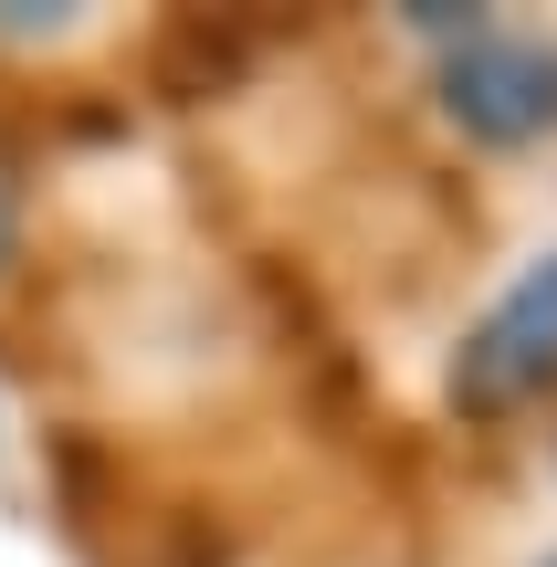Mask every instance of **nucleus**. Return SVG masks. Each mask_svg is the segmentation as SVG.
I'll return each instance as SVG.
<instances>
[{"label":"nucleus","mask_w":557,"mask_h":567,"mask_svg":"<svg viewBox=\"0 0 557 567\" xmlns=\"http://www.w3.org/2000/svg\"><path fill=\"white\" fill-rule=\"evenodd\" d=\"M63 21H74V11H32V0H0V32H11V42H32V32H42V42H53V32H63Z\"/></svg>","instance_id":"obj_3"},{"label":"nucleus","mask_w":557,"mask_h":567,"mask_svg":"<svg viewBox=\"0 0 557 567\" xmlns=\"http://www.w3.org/2000/svg\"><path fill=\"white\" fill-rule=\"evenodd\" d=\"M11 243H21V179H11V158H0V264H11Z\"/></svg>","instance_id":"obj_4"},{"label":"nucleus","mask_w":557,"mask_h":567,"mask_svg":"<svg viewBox=\"0 0 557 567\" xmlns=\"http://www.w3.org/2000/svg\"><path fill=\"white\" fill-rule=\"evenodd\" d=\"M537 567H557V557H537Z\"/></svg>","instance_id":"obj_5"},{"label":"nucleus","mask_w":557,"mask_h":567,"mask_svg":"<svg viewBox=\"0 0 557 567\" xmlns=\"http://www.w3.org/2000/svg\"><path fill=\"white\" fill-rule=\"evenodd\" d=\"M547 389H557V252H537L453 347V410H474V421H505Z\"/></svg>","instance_id":"obj_2"},{"label":"nucleus","mask_w":557,"mask_h":567,"mask_svg":"<svg viewBox=\"0 0 557 567\" xmlns=\"http://www.w3.org/2000/svg\"><path fill=\"white\" fill-rule=\"evenodd\" d=\"M432 95L474 147H537L557 126V42L516 21H463L432 63Z\"/></svg>","instance_id":"obj_1"}]
</instances>
